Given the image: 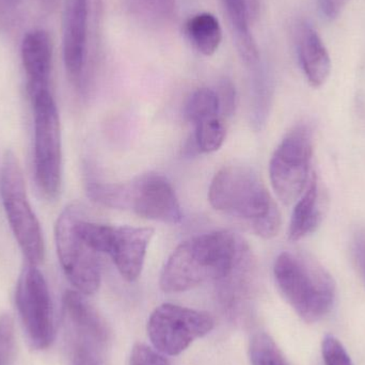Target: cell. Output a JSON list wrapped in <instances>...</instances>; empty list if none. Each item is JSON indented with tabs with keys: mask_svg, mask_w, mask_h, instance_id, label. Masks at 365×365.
Segmentation results:
<instances>
[{
	"mask_svg": "<svg viewBox=\"0 0 365 365\" xmlns=\"http://www.w3.org/2000/svg\"><path fill=\"white\" fill-rule=\"evenodd\" d=\"M130 365H171L168 359L158 349H151L145 344L134 345L130 358Z\"/></svg>",
	"mask_w": 365,
	"mask_h": 365,
	"instance_id": "cell-26",
	"label": "cell"
},
{
	"mask_svg": "<svg viewBox=\"0 0 365 365\" xmlns=\"http://www.w3.org/2000/svg\"><path fill=\"white\" fill-rule=\"evenodd\" d=\"M313 130L309 124L294 126L279 143L269 163L272 188L283 203H295L310 181Z\"/></svg>",
	"mask_w": 365,
	"mask_h": 365,
	"instance_id": "cell-8",
	"label": "cell"
},
{
	"mask_svg": "<svg viewBox=\"0 0 365 365\" xmlns=\"http://www.w3.org/2000/svg\"><path fill=\"white\" fill-rule=\"evenodd\" d=\"M41 1H42L43 4H46V6H53L58 0H41Z\"/></svg>",
	"mask_w": 365,
	"mask_h": 365,
	"instance_id": "cell-31",
	"label": "cell"
},
{
	"mask_svg": "<svg viewBox=\"0 0 365 365\" xmlns=\"http://www.w3.org/2000/svg\"><path fill=\"white\" fill-rule=\"evenodd\" d=\"M87 190L89 197L102 205L133 210L149 220L173 225L182 221V208L175 188L158 173H148L125 184L89 182Z\"/></svg>",
	"mask_w": 365,
	"mask_h": 365,
	"instance_id": "cell-4",
	"label": "cell"
},
{
	"mask_svg": "<svg viewBox=\"0 0 365 365\" xmlns=\"http://www.w3.org/2000/svg\"><path fill=\"white\" fill-rule=\"evenodd\" d=\"M220 104V113L225 115H231L235 109L236 92L233 83L229 79H223L219 83L216 91Z\"/></svg>",
	"mask_w": 365,
	"mask_h": 365,
	"instance_id": "cell-27",
	"label": "cell"
},
{
	"mask_svg": "<svg viewBox=\"0 0 365 365\" xmlns=\"http://www.w3.org/2000/svg\"><path fill=\"white\" fill-rule=\"evenodd\" d=\"M277 287L298 317L317 323L331 312L336 285L330 272L308 255L282 252L274 266Z\"/></svg>",
	"mask_w": 365,
	"mask_h": 365,
	"instance_id": "cell-3",
	"label": "cell"
},
{
	"mask_svg": "<svg viewBox=\"0 0 365 365\" xmlns=\"http://www.w3.org/2000/svg\"><path fill=\"white\" fill-rule=\"evenodd\" d=\"M248 259V248L229 231H215L189 238L177 247L163 268L160 289L182 293L206 281L225 280Z\"/></svg>",
	"mask_w": 365,
	"mask_h": 365,
	"instance_id": "cell-1",
	"label": "cell"
},
{
	"mask_svg": "<svg viewBox=\"0 0 365 365\" xmlns=\"http://www.w3.org/2000/svg\"><path fill=\"white\" fill-rule=\"evenodd\" d=\"M185 31L192 46L204 56L214 55L222 41L220 24L212 13L193 15L187 21Z\"/></svg>",
	"mask_w": 365,
	"mask_h": 365,
	"instance_id": "cell-18",
	"label": "cell"
},
{
	"mask_svg": "<svg viewBox=\"0 0 365 365\" xmlns=\"http://www.w3.org/2000/svg\"><path fill=\"white\" fill-rule=\"evenodd\" d=\"M101 351L102 349L96 345L72 340V353L68 365H103Z\"/></svg>",
	"mask_w": 365,
	"mask_h": 365,
	"instance_id": "cell-24",
	"label": "cell"
},
{
	"mask_svg": "<svg viewBox=\"0 0 365 365\" xmlns=\"http://www.w3.org/2000/svg\"><path fill=\"white\" fill-rule=\"evenodd\" d=\"M208 201L218 212L246 221L259 237L270 240L280 231L278 205L261 178L248 167L221 169L210 182Z\"/></svg>",
	"mask_w": 365,
	"mask_h": 365,
	"instance_id": "cell-2",
	"label": "cell"
},
{
	"mask_svg": "<svg viewBox=\"0 0 365 365\" xmlns=\"http://www.w3.org/2000/svg\"><path fill=\"white\" fill-rule=\"evenodd\" d=\"M210 313L173 304H164L152 312L148 334L154 349L167 356H178L195 340L214 329Z\"/></svg>",
	"mask_w": 365,
	"mask_h": 365,
	"instance_id": "cell-11",
	"label": "cell"
},
{
	"mask_svg": "<svg viewBox=\"0 0 365 365\" xmlns=\"http://www.w3.org/2000/svg\"><path fill=\"white\" fill-rule=\"evenodd\" d=\"M322 355L325 365H354L341 341L334 336H326L323 339Z\"/></svg>",
	"mask_w": 365,
	"mask_h": 365,
	"instance_id": "cell-25",
	"label": "cell"
},
{
	"mask_svg": "<svg viewBox=\"0 0 365 365\" xmlns=\"http://www.w3.org/2000/svg\"><path fill=\"white\" fill-rule=\"evenodd\" d=\"M63 311L72 340L83 341L104 349L109 339L106 322L87 302L83 294L66 292L63 296Z\"/></svg>",
	"mask_w": 365,
	"mask_h": 365,
	"instance_id": "cell-13",
	"label": "cell"
},
{
	"mask_svg": "<svg viewBox=\"0 0 365 365\" xmlns=\"http://www.w3.org/2000/svg\"><path fill=\"white\" fill-rule=\"evenodd\" d=\"M126 10L145 25L160 27L173 21L177 0H124Z\"/></svg>",
	"mask_w": 365,
	"mask_h": 365,
	"instance_id": "cell-19",
	"label": "cell"
},
{
	"mask_svg": "<svg viewBox=\"0 0 365 365\" xmlns=\"http://www.w3.org/2000/svg\"><path fill=\"white\" fill-rule=\"evenodd\" d=\"M223 2L235 32L240 55L248 63H255L259 60V49L251 27L259 19V0H223Z\"/></svg>",
	"mask_w": 365,
	"mask_h": 365,
	"instance_id": "cell-17",
	"label": "cell"
},
{
	"mask_svg": "<svg viewBox=\"0 0 365 365\" xmlns=\"http://www.w3.org/2000/svg\"><path fill=\"white\" fill-rule=\"evenodd\" d=\"M249 358L251 365H287L278 345L265 332H259L251 339Z\"/></svg>",
	"mask_w": 365,
	"mask_h": 365,
	"instance_id": "cell-22",
	"label": "cell"
},
{
	"mask_svg": "<svg viewBox=\"0 0 365 365\" xmlns=\"http://www.w3.org/2000/svg\"><path fill=\"white\" fill-rule=\"evenodd\" d=\"M195 149L201 153H212L222 147L227 136L225 123L220 117L206 120L195 126Z\"/></svg>",
	"mask_w": 365,
	"mask_h": 365,
	"instance_id": "cell-21",
	"label": "cell"
},
{
	"mask_svg": "<svg viewBox=\"0 0 365 365\" xmlns=\"http://www.w3.org/2000/svg\"><path fill=\"white\" fill-rule=\"evenodd\" d=\"M21 51L30 96L40 90L48 89L53 57L48 34L44 30H34L26 34Z\"/></svg>",
	"mask_w": 365,
	"mask_h": 365,
	"instance_id": "cell-16",
	"label": "cell"
},
{
	"mask_svg": "<svg viewBox=\"0 0 365 365\" xmlns=\"http://www.w3.org/2000/svg\"><path fill=\"white\" fill-rule=\"evenodd\" d=\"M154 233L151 227L111 225L106 255L111 257L122 278L128 282H134L141 276Z\"/></svg>",
	"mask_w": 365,
	"mask_h": 365,
	"instance_id": "cell-12",
	"label": "cell"
},
{
	"mask_svg": "<svg viewBox=\"0 0 365 365\" xmlns=\"http://www.w3.org/2000/svg\"><path fill=\"white\" fill-rule=\"evenodd\" d=\"M15 349L14 322L10 314L0 315V365H11Z\"/></svg>",
	"mask_w": 365,
	"mask_h": 365,
	"instance_id": "cell-23",
	"label": "cell"
},
{
	"mask_svg": "<svg viewBox=\"0 0 365 365\" xmlns=\"http://www.w3.org/2000/svg\"><path fill=\"white\" fill-rule=\"evenodd\" d=\"M289 225V240L299 242L317 232L325 216L326 202L317 173H312L306 190L295 202Z\"/></svg>",
	"mask_w": 365,
	"mask_h": 365,
	"instance_id": "cell-15",
	"label": "cell"
},
{
	"mask_svg": "<svg viewBox=\"0 0 365 365\" xmlns=\"http://www.w3.org/2000/svg\"><path fill=\"white\" fill-rule=\"evenodd\" d=\"M34 119V175L38 190L56 199L61 188V128L57 105L48 89L32 94Z\"/></svg>",
	"mask_w": 365,
	"mask_h": 365,
	"instance_id": "cell-6",
	"label": "cell"
},
{
	"mask_svg": "<svg viewBox=\"0 0 365 365\" xmlns=\"http://www.w3.org/2000/svg\"><path fill=\"white\" fill-rule=\"evenodd\" d=\"M17 310L32 349L44 351L55 339V317L51 292L38 265L26 263L16 285Z\"/></svg>",
	"mask_w": 365,
	"mask_h": 365,
	"instance_id": "cell-10",
	"label": "cell"
},
{
	"mask_svg": "<svg viewBox=\"0 0 365 365\" xmlns=\"http://www.w3.org/2000/svg\"><path fill=\"white\" fill-rule=\"evenodd\" d=\"M81 214V207L75 204L62 210L55 225L56 248L71 284L83 295H93L100 289L102 280L100 255L77 231L76 223Z\"/></svg>",
	"mask_w": 365,
	"mask_h": 365,
	"instance_id": "cell-9",
	"label": "cell"
},
{
	"mask_svg": "<svg viewBox=\"0 0 365 365\" xmlns=\"http://www.w3.org/2000/svg\"><path fill=\"white\" fill-rule=\"evenodd\" d=\"M347 1L349 0H319V10L326 19L334 21L344 10Z\"/></svg>",
	"mask_w": 365,
	"mask_h": 365,
	"instance_id": "cell-28",
	"label": "cell"
},
{
	"mask_svg": "<svg viewBox=\"0 0 365 365\" xmlns=\"http://www.w3.org/2000/svg\"><path fill=\"white\" fill-rule=\"evenodd\" d=\"M354 255L365 283V230L358 232L354 240Z\"/></svg>",
	"mask_w": 365,
	"mask_h": 365,
	"instance_id": "cell-29",
	"label": "cell"
},
{
	"mask_svg": "<svg viewBox=\"0 0 365 365\" xmlns=\"http://www.w3.org/2000/svg\"><path fill=\"white\" fill-rule=\"evenodd\" d=\"M220 104L216 91L210 88L195 90L185 105L184 115L193 125L219 117Z\"/></svg>",
	"mask_w": 365,
	"mask_h": 365,
	"instance_id": "cell-20",
	"label": "cell"
},
{
	"mask_svg": "<svg viewBox=\"0 0 365 365\" xmlns=\"http://www.w3.org/2000/svg\"><path fill=\"white\" fill-rule=\"evenodd\" d=\"M296 51L302 72L313 88L325 85L331 72V60L321 36L307 23L295 30Z\"/></svg>",
	"mask_w": 365,
	"mask_h": 365,
	"instance_id": "cell-14",
	"label": "cell"
},
{
	"mask_svg": "<svg viewBox=\"0 0 365 365\" xmlns=\"http://www.w3.org/2000/svg\"><path fill=\"white\" fill-rule=\"evenodd\" d=\"M0 195L11 230L28 263L38 265L44 259V240L26 190L17 156L6 151L0 169Z\"/></svg>",
	"mask_w": 365,
	"mask_h": 365,
	"instance_id": "cell-5",
	"label": "cell"
},
{
	"mask_svg": "<svg viewBox=\"0 0 365 365\" xmlns=\"http://www.w3.org/2000/svg\"><path fill=\"white\" fill-rule=\"evenodd\" d=\"M102 0H70L63 25V60L71 81L83 88L98 51Z\"/></svg>",
	"mask_w": 365,
	"mask_h": 365,
	"instance_id": "cell-7",
	"label": "cell"
},
{
	"mask_svg": "<svg viewBox=\"0 0 365 365\" xmlns=\"http://www.w3.org/2000/svg\"><path fill=\"white\" fill-rule=\"evenodd\" d=\"M21 0H0V14L16 8Z\"/></svg>",
	"mask_w": 365,
	"mask_h": 365,
	"instance_id": "cell-30",
	"label": "cell"
}]
</instances>
